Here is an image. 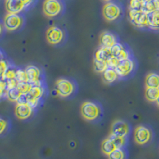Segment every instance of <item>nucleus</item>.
I'll use <instances>...</instances> for the list:
<instances>
[{
  "label": "nucleus",
  "instance_id": "f257e3e1",
  "mask_svg": "<svg viewBox=\"0 0 159 159\" xmlns=\"http://www.w3.org/2000/svg\"><path fill=\"white\" fill-rule=\"evenodd\" d=\"M80 113L84 119L89 121H94L99 119L102 113L101 107L96 102L86 101L82 103Z\"/></svg>",
  "mask_w": 159,
  "mask_h": 159
},
{
  "label": "nucleus",
  "instance_id": "f03ea898",
  "mask_svg": "<svg viewBox=\"0 0 159 159\" xmlns=\"http://www.w3.org/2000/svg\"><path fill=\"white\" fill-rule=\"evenodd\" d=\"M129 19L133 25L138 28L148 27V14L143 10L129 11Z\"/></svg>",
  "mask_w": 159,
  "mask_h": 159
},
{
  "label": "nucleus",
  "instance_id": "7ed1b4c3",
  "mask_svg": "<svg viewBox=\"0 0 159 159\" xmlns=\"http://www.w3.org/2000/svg\"><path fill=\"white\" fill-rule=\"evenodd\" d=\"M55 89L58 96L66 98L73 94L75 91V84L69 80L61 78L55 83Z\"/></svg>",
  "mask_w": 159,
  "mask_h": 159
},
{
  "label": "nucleus",
  "instance_id": "20e7f679",
  "mask_svg": "<svg viewBox=\"0 0 159 159\" xmlns=\"http://www.w3.org/2000/svg\"><path fill=\"white\" fill-rule=\"evenodd\" d=\"M44 15L49 18L57 17L63 11V5L60 0H45L42 7Z\"/></svg>",
  "mask_w": 159,
  "mask_h": 159
},
{
  "label": "nucleus",
  "instance_id": "39448f33",
  "mask_svg": "<svg viewBox=\"0 0 159 159\" xmlns=\"http://www.w3.org/2000/svg\"><path fill=\"white\" fill-rule=\"evenodd\" d=\"M102 14L105 20L108 22H113L118 19L122 15V9L118 4L109 2L104 4L103 7Z\"/></svg>",
  "mask_w": 159,
  "mask_h": 159
},
{
  "label": "nucleus",
  "instance_id": "423d86ee",
  "mask_svg": "<svg viewBox=\"0 0 159 159\" xmlns=\"http://www.w3.org/2000/svg\"><path fill=\"white\" fill-rule=\"evenodd\" d=\"M152 137V132L146 126H139L135 128L134 133V141L139 145H144L149 143Z\"/></svg>",
  "mask_w": 159,
  "mask_h": 159
},
{
  "label": "nucleus",
  "instance_id": "0eeeda50",
  "mask_svg": "<svg viewBox=\"0 0 159 159\" xmlns=\"http://www.w3.org/2000/svg\"><path fill=\"white\" fill-rule=\"evenodd\" d=\"M45 36L47 42L51 45H58L65 38L63 30L57 25H52L48 28Z\"/></svg>",
  "mask_w": 159,
  "mask_h": 159
},
{
  "label": "nucleus",
  "instance_id": "6e6552de",
  "mask_svg": "<svg viewBox=\"0 0 159 159\" xmlns=\"http://www.w3.org/2000/svg\"><path fill=\"white\" fill-rule=\"evenodd\" d=\"M4 26L7 30L14 31L19 29L23 23V19L18 14L8 13L4 18Z\"/></svg>",
  "mask_w": 159,
  "mask_h": 159
},
{
  "label": "nucleus",
  "instance_id": "1a4fd4ad",
  "mask_svg": "<svg viewBox=\"0 0 159 159\" xmlns=\"http://www.w3.org/2000/svg\"><path fill=\"white\" fill-rule=\"evenodd\" d=\"M130 132L128 123L123 120L118 119L113 122L111 127V134L119 137H126Z\"/></svg>",
  "mask_w": 159,
  "mask_h": 159
},
{
  "label": "nucleus",
  "instance_id": "9d476101",
  "mask_svg": "<svg viewBox=\"0 0 159 159\" xmlns=\"http://www.w3.org/2000/svg\"><path fill=\"white\" fill-rule=\"evenodd\" d=\"M134 66L135 65L134 61L129 58V59L120 61L119 65L116 68V70L119 77H127L134 71Z\"/></svg>",
  "mask_w": 159,
  "mask_h": 159
},
{
  "label": "nucleus",
  "instance_id": "9b49d317",
  "mask_svg": "<svg viewBox=\"0 0 159 159\" xmlns=\"http://www.w3.org/2000/svg\"><path fill=\"white\" fill-rule=\"evenodd\" d=\"M25 70L27 74L29 83L33 85H42V72L39 68L35 65H28Z\"/></svg>",
  "mask_w": 159,
  "mask_h": 159
},
{
  "label": "nucleus",
  "instance_id": "f8f14e48",
  "mask_svg": "<svg viewBox=\"0 0 159 159\" xmlns=\"http://www.w3.org/2000/svg\"><path fill=\"white\" fill-rule=\"evenodd\" d=\"M34 108L28 103H17L15 108V114L19 119H27L32 116Z\"/></svg>",
  "mask_w": 159,
  "mask_h": 159
},
{
  "label": "nucleus",
  "instance_id": "ddd939ff",
  "mask_svg": "<svg viewBox=\"0 0 159 159\" xmlns=\"http://www.w3.org/2000/svg\"><path fill=\"white\" fill-rule=\"evenodd\" d=\"M5 7L7 13L11 14H19L26 7L22 0H6Z\"/></svg>",
  "mask_w": 159,
  "mask_h": 159
},
{
  "label": "nucleus",
  "instance_id": "4468645a",
  "mask_svg": "<svg viewBox=\"0 0 159 159\" xmlns=\"http://www.w3.org/2000/svg\"><path fill=\"white\" fill-rule=\"evenodd\" d=\"M117 42V38L116 35L113 34L111 32L104 31L99 36V44L100 46L106 48H111L116 45Z\"/></svg>",
  "mask_w": 159,
  "mask_h": 159
},
{
  "label": "nucleus",
  "instance_id": "2eb2a0df",
  "mask_svg": "<svg viewBox=\"0 0 159 159\" xmlns=\"http://www.w3.org/2000/svg\"><path fill=\"white\" fill-rule=\"evenodd\" d=\"M112 56L117 58L119 61H123L130 58V53L122 44L116 43L113 47L111 48Z\"/></svg>",
  "mask_w": 159,
  "mask_h": 159
},
{
  "label": "nucleus",
  "instance_id": "dca6fc26",
  "mask_svg": "<svg viewBox=\"0 0 159 159\" xmlns=\"http://www.w3.org/2000/svg\"><path fill=\"white\" fill-rule=\"evenodd\" d=\"M119 78V74L117 73L115 69L107 68L104 72H103V82L106 84H112L118 80Z\"/></svg>",
  "mask_w": 159,
  "mask_h": 159
},
{
  "label": "nucleus",
  "instance_id": "f3484780",
  "mask_svg": "<svg viewBox=\"0 0 159 159\" xmlns=\"http://www.w3.org/2000/svg\"><path fill=\"white\" fill-rule=\"evenodd\" d=\"M148 27L154 30H159V10L148 14Z\"/></svg>",
  "mask_w": 159,
  "mask_h": 159
},
{
  "label": "nucleus",
  "instance_id": "a211bd4d",
  "mask_svg": "<svg viewBox=\"0 0 159 159\" xmlns=\"http://www.w3.org/2000/svg\"><path fill=\"white\" fill-rule=\"evenodd\" d=\"M145 85L147 88H158L159 89V74L155 72H150L146 76Z\"/></svg>",
  "mask_w": 159,
  "mask_h": 159
},
{
  "label": "nucleus",
  "instance_id": "6ab92c4d",
  "mask_svg": "<svg viewBox=\"0 0 159 159\" xmlns=\"http://www.w3.org/2000/svg\"><path fill=\"white\" fill-rule=\"evenodd\" d=\"M111 57L112 53L110 48L103 47V46H100V48H99L95 53V58L104 61H107V60Z\"/></svg>",
  "mask_w": 159,
  "mask_h": 159
},
{
  "label": "nucleus",
  "instance_id": "aec40b11",
  "mask_svg": "<svg viewBox=\"0 0 159 159\" xmlns=\"http://www.w3.org/2000/svg\"><path fill=\"white\" fill-rule=\"evenodd\" d=\"M116 148L114 142L110 137L105 139L101 144V150L103 154L108 156L112 151H114Z\"/></svg>",
  "mask_w": 159,
  "mask_h": 159
},
{
  "label": "nucleus",
  "instance_id": "412c9836",
  "mask_svg": "<svg viewBox=\"0 0 159 159\" xmlns=\"http://www.w3.org/2000/svg\"><path fill=\"white\" fill-rule=\"evenodd\" d=\"M145 96L148 101L156 102L159 97V89L158 88H146Z\"/></svg>",
  "mask_w": 159,
  "mask_h": 159
},
{
  "label": "nucleus",
  "instance_id": "4be33fe9",
  "mask_svg": "<svg viewBox=\"0 0 159 159\" xmlns=\"http://www.w3.org/2000/svg\"><path fill=\"white\" fill-rule=\"evenodd\" d=\"M45 92V89L43 85H33L29 93H30L33 96L41 99L43 97Z\"/></svg>",
  "mask_w": 159,
  "mask_h": 159
},
{
  "label": "nucleus",
  "instance_id": "5701e85b",
  "mask_svg": "<svg viewBox=\"0 0 159 159\" xmlns=\"http://www.w3.org/2000/svg\"><path fill=\"white\" fill-rule=\"evenodd\" d=\"M93 68H94V70L96 72L103 73L108 68V66H107V61L95 58L94 61H93Z\"/></svg>",
  "mask_w": 159,
  "mask_h": 159
},
{
  "label": "nucleus",
  "instance_id": "b1692460",
  "mask_svg": "<svg viewBox=\"0 0 159 159\" xmlns=\"http://www.w3.org/2000/svg\"><path fill=\"white\" fill-rule=\"evenodd\" d=\"M22 93L21 92V91L18 89V87L15 88V89H10V90H7V98L9 99L10 101L11 102H16L18 101V99H19L20 96L22 95Z\"/></svg>",
  "mask_w": 159,
  "mask_h": 159
},
{
  "label": "nucleus",
  "instance_id": "393cba45",
  "mask_svg": "<svg viewBox=\"0 0 159 159\" xmlns=\"http://www.w3.org/2000/svg\"><path fill=\"white\" fill-rule=\"evenodd\" d=\"M109 137L114 142L116 148H122L126 144V137H119V136H115L112 134H110Z\"/></svg>",
  "mask_w": 159,
  "mask_h": 159
},
{
  "label": "nucleus",
  "instance_id": "a878e982",
  "mask_svg": "<svg viewBox=\"0 0 159 159\" xmlns=\"http://www.w3.org/2000/svg\"><path fill=\"white\" fill-rule=\"evenodd\" d=\"M125 153L122 148H117L108 155V159H124Z\"/></svg>",
  "mask_w": 159,
  "mask_h": 159
},
{
  "label": "nucleus",
  "instance_id": "bb28decb",
  "mask_svg": "<svg viewBox=\"0 0 159 159\" xmlns=\"http://www.w3.org/2000/svg\"><path fill=\"white\" fill-rule=\"evenodd\" d=\"M145 2L143 0H130L129 7L130 10H143Z\"/></svg>",
  "mask_w": 159,
  "mask_h": 159
},
{
  "label": "nucleus",
  "instance_id": "cd10ccee",
  "mask_svg": "<svg viewBox=\"0 0 159 159\" xmlns=\"http://www.w3.org/2000/svg\"><path fill=\"white\" fill-rule=\"evenodd\" d=\"M15 79L18 83H23V82H28L27 74L25 70L23 69H17L16 72V77Z\"/></svg>",
  "mask_w": 159,
  "mask_h": 159
},
{
  "label": "nucleus",
  "instance_id": "c85d7f7f",
  "mask_svg": "<svg viewBox=\"0 0 159 159\" xmlns=\"http://www.w3.org/2000/svg\"><path fill=\"white\" fill-rule=\"evenodd\" d=\"M26 94V98H27V103L31 106L33 108H36L40 103V99L33 96L30 93H25Z\"/></svg>",
  "mask_w": 159,
  "mask_h": 159
},
{
  "label": "nucleus",
  "instance_id": "c756f323",
  "mask_svg": "<svg viewBox=\"0 0 159 159\" xmlns=\"http://www.w3.org/2000/svg\"><path fill=\"white\" fill-rule=\"evenodd\" d=\"M32 84L29 83V82H23V83H18V88L22 94H25V93H29L30 91L31 88H32Z\"/></svg>",
  "mask_w": 159,
  "mask_h": 159
},
{
  "label": "nucleus",
  "instance_id": "7c9ffc66",
  "mask_svg": "<svg viewBox=\"0 0 159 159\" xmlns=\"http://www.w3.org/2000/svg\"><path fill=\"white\" fill-rule=\"evenodd\" d=\"M16 69H15L14 68L9 67L7 70V72H6L5 75H4L3 80H8L15 79V77H16Z\"/></svg>",
  "mask_w": 159,
  "mask_h": 159
},
{
  "label": "nucleus",
  "instance_id": "2f4dec72",
  "mask_svg": "<svg viewBox=\"0 0 159 159\" xmlns=\"http://www.w3.org/2000/svg\"><path fill=\"white\" fill-rule=\"evenodd\" d=\"M9 68L7 62L3 60H0V79L3 80L4 75Z\"/></svg>",
  "mask_w": 159,
  "mask_h": 159
},
{
  "label": "nucleus",
  "instance_id": "473e14b6",
  "mask_svg": "<svg viewBox=\"0 0 159 159\" xmlns=\"http://www.w3.org/2000/svg\"><path fill=\"white\" fill-rule=\"evenodd\" d=\"M119 62H120V61L113 56H112L111 57L109 58V59L107 61V64L108 68H111V69H116V68L119 65Z\"/></svg>",
  "mask_w": 159,
  "mask_h": 159
},
{
  "label": "nucleus",
  "instance_id": "72a5a7b5",
  "mask_svg": "<svg viewBox=\"0 0 159 159\" xmlns=\"http://www.w3.org/2000/svg\"><path fill=\"white\" fill-rule=\"evenodd\" d=\"M18 82L17 81L16 79L8 80H7V90L18 87Z\"/></svg>",
  "mask_w": 159,
  "mask_h": 159
},
{
  "label": "nucleus",
  "instance_id": "f704fd0d",
  "mask_svg": "<svg viewBox=\"0 0 159 159\" xmlns=\"http://www.w3.org/2000/svg\"><path fill=\"white\" fill-rule=\"evenodd\" d=\"M7 127V122L5 119L0 118V134H2Z\"/></svg>",
  "mask_w": 159,
  "mask_h": 159
},
{
  "label": "nucleus",
  "instance_id": "c9c22d12",
  "mask_svg": "<svg viewBox=\"0 0 159 159\" xmlns=\"http://www.w3.org/2000/svg\"><path fill=\"white\" fill-rule=\"evenodd\" d=\"M155 10H159V0H152Z\"/></svg>",
  "mask_w": 159,
  "mask_h": 159
},
{
  "label": "nucleus",
  "instance_id": "e433bc0d",
  "mask_svg": "<svg viewBox=\"0 0 159 159\" xmlns=\"http://www.w3.org/2000/svg\"><path fill=\"white\" fill-rule=\"evenodd\" d=\"M7 89H3L0 88V99H1L4 95H7Z\"/></svg>",
  "mask_w": 159,
  "mask_h": 159
},
{
  "label": "nucleus",
  "instance_id": "4c0bfd02",
  "mask_svg": "<svg viewBox=\"0 0 159 159\" xmlns=\"http://www.w3.org/2000/svg\"><path fill=\"white\" fill-rule=\"evenodd\" d=\"M22 1H23V2L25 3V5L26 6V7H29L30 5H31V4L33 3V2H34V0H22Z\"/></svg>",
  "mask_w": 159,
  "mask_h": 159
},
{
  "label": "nucleus",
  "instance_id": "58836bf2",
  "mask_svg": "<svg viewBox=\"0 0 159 159\" xmlns=\"http://www.w3.org/2000/svg\"><path fill=\"white\" fill-rule=\"evenodd\" d=\"M156 103H157V105L159 107V97H158V99H157V101H156Z\"/></svg>",
  "mask_w": 159,
  "mask_h": 159
},
{
  "label": "nucleus",
  "instance_id": "ea45409f",
  "mask_svg": "<svg viewBox=\"0 0 159 159\" xmlns=\"http://www.w3.org/2000/svg\"><path fill=\"white\" fill-rule=\"evenodd\" d=\"M103 1H104V2H111L112 0H103Z\"/></svg>",
  "mask_w": 159,
  "mask_h": 159
},
{
  "label": "nucleus",
  "instance_id": "a19ab883",
  "mask_svg": "<svg viewBox=\"0 0 159 159\" xmlns=\"http://www.w3.org/2000/svg\"><path fill=\"white\" fill-rule=\"evenodd\" d=\"M1 33H2V25H0V34H1Z\"/></svg>",
  "mask_w": 159,
  "mask_h": 159
}]
</instances>
